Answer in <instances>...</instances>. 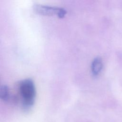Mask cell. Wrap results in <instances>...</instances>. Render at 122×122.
Here are the masks:
<instances>
[{
  "mask_svg": "<svg viewBox=\"0 0 122 122\" xmlns=\"http://www.w3.org/2000/svg\"><path fill=\"white\" fill-rule=\"evenodd\" d=\"M18 89L23 105L25 107L32 106L36 96V89L33 81L30 79L21 81L19 82Z\"/></svg>",
  "mask_w": 122,
  "mask_h": 122,
  "instance_id": "1",
  "label": "cell"
},
{
  "mask_svg": "<svg viewBox=\"0 0 122 122\" xmlns=\"http://www.w3.org/2000/svg\"><path fill=\"white\" fill-rule=\"evenodd\" d=\"M33 9L37 13L44 16L56 15L60 18H63L67 11L63 8L42 4H35Z\"/></svg>",
  "mask_w": 122,
  "mask_h": 122,
  "instance_id": "2",
  "label": "cell"
},
{
  "mask_svg": "<svg viewBox=\"0 0 122 122\" xmlns=\"http://www.w3.org/2000/svg\"><path fill=\"white\" fill-rule=\"evenodd\" d=\"M102 67L103 63L102 59L99 57L95 58L92 61L91 67L92 75L94 76L98 75L101 72Z\"/></svg>",
  "mask_w": 122,
  "mask_h": 122,
  "instance_id": "3",
  "label": "cell"
},
{
  "mask_svg": "<svg viewBox=\"0 0 122 122\" xmlns=\"http://www.w3.org/2000/svg\"><path fill=\"white\" fill-rule=\"evenodd\" d=\"M0 98L4 101L8 100L10 96V91L8 87L6 85H3L0 87Z\"/></svg>",
  "mask_w": 122,
  "mask_h": 122,
  "instance_id": "4",
  "label": "cell"
}]
</instances>
